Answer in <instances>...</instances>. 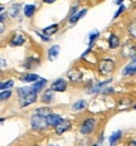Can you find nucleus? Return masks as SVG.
Wrapping results in <instances>:
<instances>
[{
	"mask_svg": "<svg viewBox=\"0 0 136 146\" xmlns=\"http://www.w3.org/2000/svg\"><path fill=\"white\" fill-rule=\"evenodd\" d=\"M0 86H1V82H0Z\"/></svg>",
	"mask_w": 136,
	"mask_h": 146,
	"instance_id": "obj_39",
	"label": "nucleus"
},
{
	"mask_svg": "<svg viewBox=\"0 0 136 146\" xmlns=\"http://www.w3.org/2000/svg\"><path fill=\"white\" fill-rule=\"evenodd\" d=\"M125 1V0H115V4H117V5H120V4H122V3Z\"/></svg>",
	"mask_w": 136,
	"mask_h": 146,
	"instance_id": "obj_33",
	"label": "nucleus"
},
{
	"mask_svg": "<svg viewBox=\"0 0 136 146\" xmlns=\"http://www.w3.org/2000/svg\"><path fill=\"white\" fill-rule=\"evenodd\" d=\"M130 145H136V141H131L130 142Z\"/></svg>",
	"mask_w": 136,
	"mask_h": 146,
	"instance_id": "obj_37",
	"label": "nucleus"
},
{
	"mask_svg": "<svg viewBox=\"0 0 136 146\" xmlns=\"http://www.w3.org/2000/svg\"><path fill=\"white\" fill-rule=\"evenodd\" d=\"M127 32L132 39H136V19L130 20L127 24Z\"/></svg>",
	"mask_w": 136,
	"mask_h": 146,
	"instance_id": "obj_23",
	"label": "nucleus"
},
{
	"mask_svg": "<svg viewBox=\"0 0 136 146\" xmlns=\"http://www.w3.org/2000/svg\"><path fill=\"white\" fill-rule=\"evenodd\" d=\"M20 10H22V5L20 4H13L8 10V15L11 18H17L19 15Z\"/></svg>",
	"mask_w": 136,
	"mask_h": 146,
	"instance_id": "obj_20",
	"label": "nucleus"
},
{
	"mask_svg": "<svg viewBox=\"0 0 136 146\" xmlns=\"http://www.w3.org/2000/svg\"><path fill=\"white\" fill-rule=\"evenodd\" d=\"M38 64H39V60L38 59L33 58V57H29V58H27L25 62H24V68L33 69V68H35V67H38Z\"/></svg>",
	"mask_w": 136,
	"mask_h": 146,
	"instance_id": "obj_21",
	"label": "nucleus"
},
{
	"mask_svg": "<svg viewBox=\"0 0 136 146\" xmlns=\"http://www.w3.org/2000/svg\"><path fill=\"white\" fill-rule=\"evenodd\" d=\"M39 76L35 74V73H27V74H23L22 77H20V81L23 82H27V83H33V82L38 81L39 80Z\"/></svg>",
	"mask_w": 136,
	"mask_h": 146,
	"instance_id": "obj_19",
	"label": "nucleus"
},
{
	"mask_svg": "<svg viewBox=\"0 0 136 146\" xmlns=\"http://www.w3.org/2000/svg\"><path fill=\"white\" fill-rule=\"evenodd\" d=\"M54 100V91L52 88H49V90H45L43 92V95H42V98L40 101L43 103H47V105H49L50 102H52Z\"/></svg>",
	"mask_w": 136,
	"mask_h": 146,
	"instance_id": "obj_16",
	"label": "nucleus"
},
{
	"mask_svg": "<svg viewBox=\"0 0 136 146\" xmlns=\"http://www.w3.org/2000/svg\"><path fill=\"white\" fill-rule=\"evenodd\" d=\"M87 106H88V103H87L86 100H78V101H76L72 105V110H74V111H82V110L87 108Z\"/></svg>",
	"mask_w": 136,
	"mask_h": 146,
	"instance_id": "obj_22",
	"label": "nucleus"
},
{
	"mask_svg": "<svg viewBox=\"0 0 136 146\" xmlns=\"http://www.w3.org/2000/svg\"><path fill=\"white\" fill-rule=\"evenodd\" d=\"M27 42V36L23 33H14L13 36L9 40V45L10 47H20Z\"/></svg>",
	"mask_w": 136,
	"mask_h": 146,
	"instance_id": "obj_8",
	"label": "nucleus"
},
{
	"mask_svg": "<svg viewBox=\"0 0 136 146\" xmlns=\"http://www.w3.org/2000/svg\"><path fill=\"white\" fill-rule=\"evenodd\" d=\"M37 100H38V92H35V91L33 90L32 92L28 93V95H25L24 97H22V98H19V105L22 108L28 107V106L37 102Z\"/></svg>",
	"mask_w": 136,
	"mask_h": 146,
	"instance_id": "obj_6",
	"label": "nucleus"
},
{
	"mask_svg": "<svg viewBox=\"0 0 136 146\" xmlns=\"http://www.w3.org/2000/svg\"><path fill=\"white\" fill-rule=\"evenodd\" d=\"M37 11V5L35 4H25L23 8V13L25 18H33Z\"/></svg>",
	"mask_w": 136,
	"mask_h": 146,
	"instance_id": "obj_13",
	"label": "nucleus"
},
{
	"mask_svg": "<svg viewBox=\"0 0 136 146\" xmlns=\"http://www.w3.org/2000/svg\"><path fill=\"white\" fill-rule=\"evenodd\" d=\"M98 66V72L102 76H110L112 74L115 68H116V63L111 58H101L97 63Z\"/></svg>",
	"mask_w": 136,
	"mask_h": 146,
	"instance_id": "obj_1",
	"label": "nucleus"
},
{
	"mask_svg": "<svg viewBox=\"0 0 136 146\" xmlns=\"http://www.w3.org/2000/svg\"><path fill=\"white\" fill-rule=\"evenodd\" d=\"M59 52H60V47L58 44H56V45H52V47L48 49L47 52V58L48 60H54L58 57V54H59Z\"/></svg>",
	"mask_w": 136,
	"mask_h": 146,
	"instance_id": "obj_15",
	"label": "nucleus"
},
{
	"mask_svg": "<svg viewBox=\"0 0 136 146\" xmlns=\"http://www.w3.org/2000/svg\"><path fill=\"white\" fill-rule=\"evenodd\" d=\"M67 77L71 82L76 83V82H80L81 80H82V73L78 71L77 68H72L67 72Z\"/></svg>",
	"mask_w": 136,
	"mask_h": 146,
	"instance_id": "obj_11",
	"label": "nucleus"
},
{
	"mask_svg": "<svg viewBox=\"0 0 136 146\" xmlns=\"http://www.w3.org/2000/svg\"><path fill=\"white\" fill-rule=\"evenodd\" d=\"M57 0H42V3H44V4H53Z\"/></svg>",
	"mask_w": 136,
	"mask_h": 146,
	"instance_id": "obj_32",
	"label": "nucleus"
},
{
	"mask_svg": "<svg viewBox=\"0 0 136 146\" xmlns=\"http://www.w3.org/2000/svg\"><path fill=\"white\" fill-rule=\"evenodd\" d=\"M53 129H54L56 135L60 136V135H63L64 132H67V131H69V130L72 129V122L69 120H67V118H62V120H60L59 122L53 127Z\"/></svg>",
	"mask_w": 136,
	"mask_h": 146,
	"instance_id": "obj_5",
	"label": "nucleus"
},
{
	"mask_svg": "<svg viewBox=\"0 0 136 146\" xmlns=\"http://www.w3.org/2000/svg\"><path fill=\"white\" fill-rule=\"evenodd\" d=\"M136 52V42L134 39H129L121 45V56L123 58H132V56Z\"/></svg>",
	"mask_w": 136,
	"mask_h": 146,
	"instance_id": "obj_3",
	"label": "nucleus"
},
{
	"mask_svg": "<svg viewBox=\"0 0 136 146\" xmlns=\"http://www.w3.org/2000/svg\"><path fill=\"white\" fill-rule=\"evenodd\" d=\"M108 48L110 49H117L120 47V38L119 35H116L115 33H111L110 36H108Z\"/></svg>",
	"mask_w": 136,
	"mask_h": 146,
	"instance_id": "obj_12",
	"label": "nucleus"
},
{
	"mask_svg": "<svg viewBox=\"0 0 136 146\" xmlns=\"http://www.w3.org/2000/svg\"><path fill=\"white\" fill-rule=\"evenodd\" d=\"M132 60H134V62H136V52H135V54H134V56H132V58H131Z\"/></svg>",
	"mask_w": 136,
	"mask_h": 146,
	"instance_id": "obj_34",
	"label": "nucleus"
},
{
	"mask_svg": "<svg viewBox=\"0 0 136 146\" xmlns=\"http://www.w3.org/2000/svg\"><path fill=\"white\" fill-rule=\"evenodd\" d=\"M96 126H97V118L87 117L80 125V132L84 136H88L96 130Z\"/></svg>",
	"mask_w": 136,
	"mask_h": 146,
	"instance_id": "obj_2",
	"label": "nucleus"
},
{
	"mask_svg": "<svg viewBox=\"0 0 136 146\" xmlns=\"http://www.w3.org/2000/svg\"><path fill=\"white\" fill-rule=\"evenodd\" d=\"M67 87H68V83L64 78H57L50 84V88L54 92H64V91H67Z\"/></svg>",
	"mask_w": 136,
	"mask_h": 146,
	"instance_id": "obj_7",
	"label": "nucleus"
},
{
	"mask_svg": "<svg viewBox=\"0 0 136 146\" xmlns=\"http://www.w3.org/2000/svg\"><path fill=\"white\" fill-rule=\"evenodd\" d=\"M135 74H136V62L132 60L131 63L125 66V68H123V71H122V76L129 77V76H135Z\"/></svg>",
	"mask_w": 136,
	"mask_h": 146,
	"instance_id": "obj_17",
	"label": "nucleus"
},
{
	"mask_svg": "<svg viewBox=\"0 0 136 146\" xmlns=\"http://www.w3.org/2000/svg\"><path fill=\"white\" fill-rule=\"evenodd\" d=\"M47 83H48V81L47 80H44V78H39L38 81H35V82H33V86H30L33 88V90L35 91V92H40V91H43L44 90V87L47 86Z\"/></svg>",
	"mask_w": 136,
	"mask_h": 146,
	"instance_id": "obj_18",
	"label": "nucleus"
},
{
	"mask_svg": "<svg viewBox=\"0 0 136 146\" xmlns=\"http://www.w3.org/2000/svg\"><path fill=\"white\" fill-rule=\"evenodd\" d=\"M7 13H0V35H3L7 30V24H5V19H7Z\"/></svg>",
	"mask_w": 136,
	"mask_h": 146,
	"instance_id": "obj_26",
	"label": "nucleus"
},
{
	"mask_svg": "<svg viewBox=\"0 0 136 146\" xmlns=\"http://www.w3.org/2000/svg\"><path fill=\"white\" fill-rule=\"evenodd\" d=\"M125 10H126V7H125V5L120 4V5H119V9H117V10H116V13H115V15H113V19H117V18H119L120 15L122 14Z\"/></svg>",
	"mask_w": 136,
	"mask_h": 146,
	"instance_id": "obj_29",
	"label": "nucleus"
},
{
	"mask_svg": "<svg viewBox=\"0 0 136 146\" xmlns=\"http://www.w3.org/2000/svg\"><path fill=\"white\" fill-rule=\"evenodd\" d=\"M98 36H100L98 30H93L92 33H90V35H88V48L93 47V44H95V42L98 39Z\"/></svg>",
	"mask_w": 136,
	"mask_h": 146,
	"instance_id": "obj_25",
	"label": "nucleus"
},
{
	"mask_svg": "<svg viewBox=\"0 0 136 146\" xmlns=\"http://www.w3.org/2000/svg\"><path fill=\"white\" fill-rule=\"evenodd\" d=\"M11 91H10V88L9 90H1L0 91V102H5V101H8L9 98L11 97Z\"/></svg>",
	"mask_w": 136,
	"mask_h": 146,
	"instance_id": "obj_27",
	"label": "nucleus"
},
{
	"mask_svg": "<svg viewBox=\"0 0 136 146\" xmlns=\"http://www.w3.org/2000/svg\"><path fill=\"white\" fill-rule=\"evenodd\" d=\"M7 68V60L0 58V69H5Z\"/></svg>",
	"mask_w": 136,
	"mask_h": 146,
	"instance_id": "obj_31",
	"label": "nucleus"
},
{
	"mask_svg": "<svg viewBox=\"0 0 136 146\" xmlns=\"http://www.w3.org/2000/svg\"><path fill=\"white\" fill-rule=\"evenodd\" d=\"M122 137V131L121 130H117V131H115L112 135L108 137V142H110V145H115L117 144V141Z\"/></svg>",
	"mask_w": 136,
	"mask_h": 146,
	"instance_id": "obj_24",
	"label": "nucleus"
},
{
	"mask_svg": "<svg viewBox=\"0 0 136 146\" xmlns=\"http://www.w3.org/2000/svg\"><path fill=\"white\" fill-rule=\"evenodd\" d=\"M134 108H135V110H136V105H135V106H134Z\"/></svg>",
	"mask_w": 136,
	"mask_h": 146,
	"instance_id": "obj_38",
	"label": "nucleus"
},
{
	"mask_svg": "<svg viewBox=\"0 0 136 146\" xmlns=\"http://www.w3.org/2000/svg\"><path fill=\"white\" fill-rule=\"evenodd\" d=\"M58 30H59V24L58 23H54V24H50V25H48V27H45V28H43L42 33H43L44 35H47V36H50V35L56 34Z\"/></svg>",
	"mask_w": 136,
	"mask_h": 146,
	"instance_id": "obj_14",
	"label": "nucleus"
},
{
	"mask_svg": "<svg viewBox=\"0 0 136 146\" xmlns=\"http://www.w3.org/2000/svg\"><path fill=\"white\" fill-rule=\"evenodd\" d=\"M3 11H4V7H3V5H0V13H3Z\"/></svg>",
	"mask_w": 136,
	"mask_h": 146,
	"instance_id": "obj_35",
	"label": "nucleus"
},
{
	"mask_svg": "<svg viewBox=\"0 0 136 146\" xmlns=\"http://www.w3.org/2000/svg\"><path fill=\"white\" fill-rule=\"evenodd\" d=\"M87 11H88V9H86V8H84V9H81V10H78L76 14H73L72 17L68 18V23L71 24V25H74L76 23H78V22H80V20L84 17V15L87 14Z\"/></svg>",
	"mask_w": 136,
	"mask_h": 146,
	"instance_id": "obj_9",
	"label": "nucleus"
},
{
	"mask_svg": "<svg viewBox=\"0 0 136 146\" xmlns=\"http://www.w3.org/2000/svg\"><path fill=\"white\" fill-rule=\"evenodd\" d=\"M52 111V108L48 107V106H44V107H39L34 111V113H38V115H42V116H48V115Z\"/></svg>",
	"mask_w": 136,
	"mask_h": 146,
	"instance_id": "obj_28",
	"label": "nucleus"
},
{
	"mask_svg": "<svg viewBox=\"0 0 136 146\" xmlns=\"http://www.w3.org/2000/svg\"><path fill=\"white\" fill-rule=\"evenodd\" d=\"M62 116L58 113H53V112H50L48 116H45V121H47V126L48 127H54L57 123L59 122L60 120H62Z\"/></svg>",
	"mask_w": 136,
	"mask_h": 146,
	"instance_id": "obj_10",
	"label": "nucleus"
},
{
	"mask_svg": "<svg viewBox=\"0 0 136 146\" xmlns=\"http://www.w3.org/2000/svg\"><path fill=\"white\" fill-rule=\"evenodd\" d=\"M78 10H80V7H78V4H77V5H73V7L71 8V10H69V13H68V18L72 17L73 14H76Z\"/></svg>",
	"mask_w": 136,
	"mask_h": 146,
	"instance_id": "obj_30",
	"label": "nucleus"
},
{
	"mask_svg": "<svg viewBox=\"0 0 136 146\" xmlns=\"http://www.w3.org/2000/svg\"><path fill=\"white\" fill-rule=\"evenodd\" d=\"M30 126H32L33 130H37V131H40V130H45L47 129V121H45V116H42V115L34 113L30 118Z\"/></svg>",
	"mask_w": 136,
	"mask_h": 146,
	"instance_id": "obj_4",
	"label": "nucleus"
},
{
	"mask_svg": "<svg viewBox=\"0 0 136 146\" xmlns=\"http://www.w3.org/2000/svg\"><path fill=\"white\" fill-rule=\"evenodd\" d=\"M5 121V118H0V123H3Z\"/></svg>",
	"mask_w": 136,
	"mask_h": 146,
	"instance_id": "obj_36",
	"label": "nucleus"
}]
</instances>
